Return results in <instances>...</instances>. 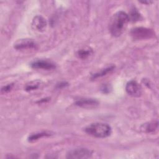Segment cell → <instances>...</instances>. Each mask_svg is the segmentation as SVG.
Listing matches in <instances>:
<instances>
[{"label": "cell", "mask_w": 159, "mask_h": 159, "mask_svg": "<svg viewBox=\"0 0 159 159\" xmlns=\"http://www.w3.org/2000/svg\"><path fill=\"white\" fill-rule=\"evenodd\" d=\"M12 87H13L12 84H7V85L3 86L1 88V93H5L10 91L12 89Z\"/></svg>", "instance_id": "obj_16"}, {"label": "cell", "mask_w": 159, "mask_h": 159, "mask_svg": "<svg viewBox=\"0 0 159 159\" xmlns=\"http://www.w3.org/2000/svg\"><path fill=\"white\" fill-rule=\"evenodd\" d=\"M158 129V121H154L152 122H149L148 124H144L142 130L147 133H153Z\"/></svg>", "instance_id": "obj_10"}, {"label": "cell", "mask_w": 159, "mask_h": 159, "mask_svg": "<svg viewBox=\"0 0 159 159\" xmlns=\"http://www.w3.org/2000/svg\"><path fill=\"white\" fill-rule=\"evenodd\" d=\"M125 91L127 93L134 97H139L142 94V89L135 81L132 80L128 82L125 86Z\"/></svg>", "instance_id": "obj_5"}, {"label": "cell", "mask_w": 159, "mask_h": 159, "mask_svg": "<svg viewBox=\"0 0 159 159\" xmlns=\"http://www.w3.org/2000/svg\"><path fill=\"white\" fill-rule=\"evenodd\" d=\"M129 21V16L124 11H120L116 12L109 22L110 33L114 37H119L127 27Z\"/></svg>", "instance_id": "obj_1"}, {"label": "cell", "mask_w": 159, "mask_h": 159, "mask_svg": "<svg viewBox=\"0 0 159 159\" xmlns=\"http://www.w3.org/2000/svg\"><path fill=\"white\" fill-rule=\"evenodd\" d=\"M130 35L134 39L141 40L150 39L155 35V33L152 29L140 27L132 29Z\"/></svg>", "instance_id": "obj_3"}, {"label": "cell", "mask_w": 159, "mask_h": 159, "mask_svg": "<svg viewBox=\"0 0 159 159\" xmlns=\"http://www.w3.org/2000/svg\"><path fill=\"white\" fill-rule=\"evenodd\" d=\"M50 134L47 132H39V133H36L32 134L30 135L28 138V140L29 142H34L35 140H37L39 139H41L43 137H47L50 136Z\"/></svg>", "instance_id": "obj_12"}, {"label": "cell", "mask_w": 159, "mask_h": 159, "mask_svg": "<svg viewBox=\"0 0 159 159\" xmlns=\"http://www.w3.org/2000/svg\"><path fill=\"white\" fill-rule=\"evenodd\" d=\"M92 154V152L88 148H78L69 152L66 158H86L89 157Z\"/></svg>", "instance_id": "obj_4"}, {"label": "cell", "mask_w": 159, "mask_h": 159, "mask_svg": "<svg viewBox=\"0 0 159 159\" xmlns=\"http://www.w3.org/2000/svg\"><path fill=\"white\" fill-rule=\"evenodd\" d=\"M88 135L96 138H106L109 137L112 132L111 127L107 124L97 122L91 124L84 129Z\"/></svg>", "instance_id": "obj_2"}, {"label": "cell", "mask_w": 159, "mask_h": 159, "mask_svg": "<svg viewBox=\"0 0 159 159\" xmlns=\"http://www.w3.org/2000/svg\"><path fill=\"white\" fill-rule=\"evenodd\" d=\"M47 21L41 16H36L34 17L32 22V27L33 29L39 31L43 32L47 27Z\"/></svg>", "instance_id": "obj_7"}, {"label": "cell", "mask_w": 159, "mask_h": 159, "mask_svg": "<svg viewBox=\"0 0 159 159\" xmlns=\"http://www.w3.org/2000/svg\"><path fill=\"white\" fill-rule=\"evenodd\" d=\"M32 68L34 69H43L46 70H53L55 68V65L50 62L44 60H37L31 64Z\"/></svg>", "instance_id": "obj_9"}, {"label": "cell", "mask_w": 159, "mask_h": 159, "mask_svg": "<svg viewBox=\"0 0 159 159\" xmlns=\"http://www.w3.org/2000/svg\"><path fill=\"white\" fill-rule=\"evenodd\" d=\"M114 68H115L114 66H110L101 70L100 72H98V73H96L93 75L91 78L92 79H96L98 78H100V77H102L103 76H105L107 73L112 71L114 69Z\"/></svg>", "instance_id": "obj_11"}, {"label": "cell", "mask_w": 159, "mask_h": 159, "mask_svg": "<svg viewBox=\"0 0 159 159\" xmlns=\"http://www.w3.org/2000/svg\"><path fill=\"white\" fill-rule=\"evenodd\" d=\"M39 84H40V82L39 81H32V82L30 83L29 84H27V86L25 87V90H27V91L34 90V89L38 88V87L39 86Z\"/></svg>", "instance_id": "obj_14"}, {"label": "cell", "mask_w": 159, "mask_h": 159, "mask_svg": "<svg viewBox=\"0 0 159 159\" xmlns=\"http://www.w3.org/2000/svg\"><path fill=\"white\" fill-rule=\"evenodd\" d=\"M129 19L132 20H138L140 19V14L138 13V12L135 10H133L130 14V15L129 16Z\"/></svg>", "instance_id": "obj_15"}, {"label": "cell", "mask_w": 159, "mask_h": 159, "mask_svg": "<svg viewBox=\"0 0 159 159\" xmlns=\"http://www.w3.org/2000/svg\"><path fill=\"white\" fill-rule=\"evenodd\" d=\"M37 45L35 42L30 39H20L15 42L14 47L17 50H27V49H33L35 48Z\"/></svg>", "instance_id": "obj_6"}, {"label": "cell", "mask_w": 159, "mask_h": 159, "mask_svg": "<svg viewBox=\"0 0 159 159\" xmlns=\"http://www.w3.org/2000/svg\"><path fill=\"white\" fill-rule=\"evenodd\" d=\"M142 3H147V2H145V1H144V2H142ZM150 2H150V1H148V3H150Z\"/></svg>", "instance_id": "obj_18"}, {"label": "cell", "mask_w": 159, "mask_h": 159, "mask_svg": "<svg viewBox=\"0 0 159 159\" xmlns=\"http://www.w3.org/2000/svg\"><path fill=\"white\" fill-rule=\"evenodd\" d=\"M101 91H102L104 93L109 92V86L108 85H107L106 84H103L101 88Z\"/></svg>", "instance_id": "obj_17"}, {"label": "cell", "mask_w": 159, "mask_h": 159, "mask_svg": "<svg viewBox=\"0 0 159 159\" xmlns=\"http://www.w3.org/2000/svg\"><path fill=\"white\" fill-rule=\"evenodd\" d=\"M93 53L91 49H81L77 52V56L81 59H86Z\"/></svg>", "instance_id": "obj_13"}, {"label": "cell", "mask_w": 159, "mask_h": 159, "mask_svg": "<svg viewBox=\"0 0 159 159\" xmlns=\"http://www.w3.org/2000/svg\"><path fill=\"white\" fill-rule=\"evenodd\" d=\"M75 104L78 106L84 108H94L99 105L97 100L94 99H80L75 102Z\"/></svg>", "instance_id": "obj_8"}]
</instances>
